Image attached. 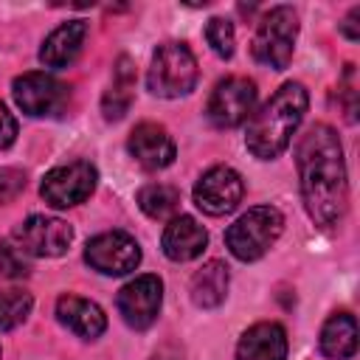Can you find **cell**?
Segmentation results:
<instances>
[{"label": "cell", "instance_id": "16", "mask_svg": "<svg viewBox=\"0 0 360 360\" xmlns=\"http://www.w3.org/2000/svg\"><path fill=\"white\" fill-rule=\"evenodd\" d=\"M84 37H87V22L84 20H70V22H62L56 31H51L39 48V62L45 68H68L82 45H84Z\"/></svg>", "mask_w": 360, "mask_h": 360}, {"label": "cell", "instance_id": "13", "mask_svg": "<svg viewBox=\"0 0 360 360\" xmlns=\"http://www.w3.org/2000/svg\"><path fill=\"white\" fill-rule=\"evenodd\" d=\"M129 155L149 172L155 169H166L174 155H177V146L172 141V135L160 127V124H152V121H143L132 129L129 135Z\"/></svg>", "mask_w": 360, "mask_h": 360}, {"label": "cell", "instance_id": "22", "mask_svg": "<svg viewBox=\"0 0 360 360\" xmlns=\"http://www.w3.org/2000/svg\"><path fill=\"white\" fill-rule=\"evenodd\" d=\"M31 307H34L31 292L17 290V287L0 290V332L17 329V326L31 315Z\"/></svg>", "mask_w": 360, "mask_h": 360}, {"label": "cell", "instance_id": "1", "mask_svg": "<svg viewBox=\"0 0 360 360\" xmlns=\"http://www.w3.org/2000/svg\"><path fill=\"white\" fill-rule=\"evenodd\" d=\"M295 163L307 214L323 231L338 228L349 205L346 163L338 132L326 124L309 127L295 146Z\"/></svg>", "mask_w": 360, "mask_h": 360}, {"label": "cell", "instance_id": "3", "mask_svg": "<svg viewBox=\"0 0 360 360\" xmlns=\"http://www.w3.org/2000/svg\"><path fill=\"white\" fill-rule=\"evenodd\" d=\"M281 231H284L281 211L273 205H256L245 211L225 231V245L239 262H256L270 250V245L281 236Z\"/></svg>", "mask_w": 360, "mask_h": 360}, {"label": "cell", "instance_id": "25", "mask_svg": "<svg viewBox=\"0 0 360 360\" xmlns=\"http://www.w3.org/2000/svg\"><path fill=\"white\" fill-rule=\"evenodd\" d=\"M25 188V174L20 169H0V202H11Z\"/></svg>", "mask_w": 360, "mask_h": 360}, {"label": "cell", "instance_id": "17", "mask_svg": "<svg viewBox=\"0 0 360 360\" xmlns=\"http://www.w3.org/2000/svg\"><path fill=\"white\" fill-rule=\"evenodd\" d=\"M56 318L62 326H68L70 332L87 340L98 338L107 329V315L101 312V307L79 295H62L56 301Z\"/></svg>", "mask_w": 360, "mask_h": 360}, {"label": "cell", "instance_id": "15", "mask_svg": "<svg viewBox=\"0 0 360 360\" xmlns=\"http://www.w3.org/2000/svg\"><path fill=\"white\" fill-rule=\"evenodd\" d=\"M287 357V332L273 323H256L250 326L236 346V360H284Z\"/></svg>", "mask_w": 360, "mask_h": 360}, {"label": "cell", "instance_id": "26", "mask_svg": "<svg viewBox=\"0 0 360 360\" xmlns=\"http://www.w3.org/2000/svg\"><path fill=\"white\" fill-rule=\"evenodd\" d=\"M14 141H17V118L0 101V149H8Z\"/></svg>", "mask_w": 360, "mask_h": 360}, {"label": "cell", "instance_id": "12", "mask_svg": "<svg viewBox=\"0 0 360 360\" xmlns=\"http://www.w3.org/2000/svg\"><path fill=\"white\" fill-rule=\"evenodd\" d=\"M14 239L17 245L31 253V256H62L70 248L73 231L68 222L56 219V217H45V214H34L25 222H20L14 228Z\"/></svg>", "mask_w": 360, "mask_h": 360}, {"label": "cell", "instance_id": "18", "mask_svg": "<svg viewBox=\"0 0 360 360\" xmlns=\"http://www.w3.org/2000/svg\"><path fill=\"white\" fill-rule=\"evenodd\" d=\"M321 352L332 360H349L357 352V321L349 312H335L321 329Z\"/></svg>", "mask_w": 360, "mask_h": 360}, {"label": "cell", "instance_id": "27", "mask_svg": "<svg viewBox=\"0 0 360 360\" xmlns=\"http://www.w3.org/2000/svg\"><path fill=\"white\" fill-rule=\"evenodd\" d=\"M357 17H360V8H352L349 17L340 22V31L349 37V39H360V31H357Z\"/></svg>", "mask_w": 360, "mask_h": 360}, {"label": "cell", "instance_id": "10", "mask_svg": "<svg viewBox=\"0 0 360 360\" xmlns=\"http://www.w3.org/2000/svg\"><path fill=\"white\" fill-rule=\"evenodd\" d=\"M242 194H245V183L231 166L208 169L194 186V202L208 217L231 214L242 202Z\"/></svg>", "mask_w": 360, "mask_h": 360}, {"label": "cell", "instance_id": "14", "mask_svg": "<svg viewBox=\"0 0 360 360\" xmlns=\"http://www.w3.org/2000/svg\"><path fill=\"white\" fill-rule=\"evenodd\" d=\"M163 253L172 259V262H191L197 259L205 245H208V233L205 228L194 219V217H174L166 231H163Z\"/></svg>", "mask_w": 360, "mask_h": 360}, {"label": "cell", "instance_id": "24", "mask_svg": "<svg viewBox=\"0 0 360 360\" xmlns=\"http://www.w3.org/2000/svg\"><path fill=\"white\" fill-rule=\"evenodd\" d=\"M22 276H28L25 262L11 245L0 242V278H22Z\"/></svg>", "mask_w": 360, "mask_h": 360}, {"label": "cell", "instance_id": "23", "mask_svg": "<svg viewBox=\"0 0 360 360\" xmlns=\"http://www.w3.org/2000/svg\"><path fill=\"white\" fill-rule=\"evenodd\" d=\"M205 39L211 45V51L222 59L233 56V45H236V37H233V25L231 20L225 17H211L208 25H205Z\"/></svg>", "mask_w": 360, "mask_h": 360}, {"label": "cell", "instance_id": "28", "mask_svg": "<svg viewBox=\"0 0 360 360\" xmlns=\"http://www.w3.org/2000/svg\"><path fill=\"white\" fill-rule=\"evenodd\" d=\"M152 360H180V354H174V352H169V349H160Z\"/></svg>", "mask_w": 360, "mask_h": 360}, {"label": "cell", "instance_id": "20", "mask_svg": "<svg viewBox=\"0 0 360 360\" xmlns=\"http://www.w3.org/2000/svg\"><path fill=\"white\" fill-rule=\"evenodd\" d=\"M132 87H135V70H132L129 59L124 56V59H118V70H115L112 87L101 98V112H104L107 121H118L129 110V104H132Z\"/></svg>", "mask_w": 360, "mask_h": 360}, {"label": "cell", "instance_id": "11", "mask_svg": "<svg viewBox=\"0 0 360 360\" xmlns=\"http://www.w3.org/2000/svg\"><path fill=\"white\" fill-rule=\"evenodd\" d=\"M160 301H163V284L152 273L138 276L129 284H124L115 298L121 318L132 329H149L160 312Z\"/></svg>", "mask_w": 360, "mask_h": 360}, {"label": "cell", "instance_id": "8", "mask_svg": "<svg viewBox=\"0 0 360 360\" xmlns=\"http://www.w3.org/2000/svg\"><path fill=\"white\" fill-rule=\"evenodd\" d=\"M256 104V84L245 76H228L222 79L211 98H208V118L219 129L239 127L245 118H250Z\"/></svg>", "mask_w": 360, "mask_h": 360}, {"label": "cell", "instance_id": "2", "mask_svg": "<svg viewBox=\"0 0 360 360\" xmlns=\"http://www.w3.org/2000/svg\"><path fill=\"white\" fill-rule=\"evenodd\" d=\"M309 96L304 90V84L298 82H287L276 90V96L250 115L248 121V132H245V146L250 149L253 158L259 160H273L278 158L290 141L292 132L298 129L304 112H307Z\"/></svg>", "mask_w": 360, "mask_h": 360}, {"label": "cell", "instance_id": "4", "mask_svg": "<svg viewBox=\"0 0 360 360\" xmlns=\"http://www.w3.org/2000/svg\"><path fill=\"white\" fill-rule=\"evenodd\" d=\"M146 84L155 96L177 98L194 90L197 84V59L183 42H163L149 65Z\"/></svg>", "mask_w": 360, "mask_h": 360}, {"label": "cell", "instance_id": "21", "mask_svg": "<svg viewBox=\"0 0 360 360\" xmlns=\"http://www.w3.org/2000/svg\"><path fill=\"white\" fill-rule=\"evenodd\" d=\"M138 205L152 219H169L180 205V191L166 183H149L138 191Z\"/></svg>", "mask_w": 360, "mask_h": 360}, {"label": "cell", "instance_id": "19", "mask_svg": "<svg viewBox=\"0 0 360 360\" xmlns=\"http://www.w3.org/2000/svg\"><path fill=\"white\" fill-rule=\"evenodd\" d=\"M228 295V267L222 262H208L202 264L194 278H191V301L202 309H214L225 301Z\"/></svg>", "mask_w": 360, "mask_h": 360}, {"label": "cell", "instance_id": "5", "mask_svg": "<svg viewBox=\"0 0 360 360\" xmlns=\"http://www.w3.org/2000/svg\"><path fill=\"white\" fill-rule=\"evenodd\" d=\"M295 34H298V17L290 6H276L270 8L256 34H253V56L262 65H270L273 70H284L292 59V48H295Z\"/></svg>", "mask_w": 360, "mask_h": 360}, {"label": "cell", "instance_id": "9", "mask_svg": "<svg viewBox=\"0 0 360 360\" xmlns=\"http://www.w3.org/2000/svg\"><path fill=\"white\" fill-rule=\"evenodd\" d=\"M84 262L104 276H124L141 264V248L129 233L107 231L87 242Z\"/></svg>", "mask_w": 360, "mask_h": 360}, {"label": "cell", "instance_id": "6", "mask_svg": "<svg viewBox=\"0 0 360 360\" xmlns=\"http://www.w3.org/2000/svg\"><path fill=\"white\" fill-rule=\"evenodd\" d=\"M96 180H98L96 166H90L87 160H73V163H65V166L51 169L42 177L39 194L53 208H70V205L84 202L93 194Z\"/></svg>", "mask_w": 360, "mask_h": 360}, {"label": "cell", "instance_id": "29", "mask_svg": "<svg viewBox=\"0 0 360 360\" xmlns=\"http://www.w3.org/2000/svg\"><path fill=\"white\" fill-rule=\"evenodd\" d=\"M0 357H3V352H0Z\"/></svg>", "mask_w": 360, "mask_h": 360}, {"label": "cell", "instance_id": "7", "mask_svg": "<svg viewBox=\"0 0 360 360\" xmlns=\"http://www.w3.org/2000/svg\"><path fill=\"white\" fill-rule=\"evenodd\" d=\"M14 101L17 107L31 115V118H42V115H56L65 110L68 104V84H62L59 79H53L51 73H22L14 79Z\"/></svg>", "mask_w": 360, "mask_h": 360}]
</instances>
